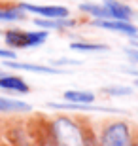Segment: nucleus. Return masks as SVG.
Returning a JSON list of instances; mask_svg holds the SVG:
<instances>
[{
  "label": "nucleus",
  "instance_id": "1",
  "mask_svg": "<svg viewBox=\"0 0 138 146\" xmlns=\"http://www.w3.org/2000/svg\"><path fill=\"white\" fill-rule=\"evenodd\" d=\"M53 137L57 146H85L80 127L68 118H59L53 121Z\"/></svg>",
  "mask_w": 138,
  "mask_h": 146
},
{
  "label": "nucleus",
  "instance_id": "2",
  "mask_svg": "<svg viewBox=\"0 0 138 146\" xmlns=\"http://www.w3.org/2000/svg\"><path fill=\"white\" fill-rule=\"evenodd\" d=\"M48 33H23V31H8L6 33V42L13 48H34L46 42Z\"/></svg>",
  "mask_w": 138,
  "mask_h": 146
},
{
  "label": "nucleus",
  "instance_id": "3",
  "mask_svg": "<svg viewBox=\"0 0 138 146\" xmlns=\"http://www.w3.org/2000/svg\"><path fill=\"white\" fill-rule=\"evenodd\" d=\"M102 146H131L129 127L125 123H112L102 135Z\"/></svg>",
  "mask_w": 138,
  "mask_h": 146
},
{
  "label": "nucleus",
  "instance_id": "4",
  "mask_svg": "<svg viewBox=\"0 0 138 146\" xmlns=\"http://www.w3.org/2000/svg\"><path fill=\"white\" fill-rule=\"evenodd\" d=\"M23 10L32 11V13H38L42 17H48V19H64L68 15V10L63 8V6H32V4H21Z\"/></svg>",
  "mask_w": 138,
  "mask_h": 146
},
{
  "label": "nucleus",
  "instance_id": "5",
  "mask_svg": "<svg viewBox=\"0 0 138 146\" xmlns=\"http://www.w3.org/2000/svg\"><path fill=\"white\" fill-rule=\"evenodd\" d=\"M93 25L108 29V31H117V33H123V34H136L138 33V29L134 27L133 23L121 21V19H96V21H93Z\"/></svg>",
  "mask_w": 138,
  "mask_h": 146
},
{
  "label": "nucleus",
  "instance_id": "6",
  "mask_svg": "<svg viewBox=\"0 0 138 146\" xmlns=\"http://www.w3.org/2000/svg\"><path fill=\"white\" fill-rule=\"evenodd\" d=\"M106 10L110 11V17L112 19H121V21H129L131 19V15H133V11H131V8L125 4H119V2H116V0H106Z\"/></svg>",
  "mask_w": 138,
  "mask_h": 146
},
{
  "label": "nucleus",
  "instance_id": "7",
  "mask_svg": "<svg viewBox=\"0 0 138 146\" xmlns=\"http://www.w3.org/2000/svg\"><path fill=\"white\" fill-rule=\"evenodd\" d=\"M0 87L8 89V91H17V93H28V86L25 80L17 78V76H2L0 78Z\"/></svg>",
  "mask_w": 138,
  "mask_h": 146
},
{
  "label": "nucleus",
  "instance_id": "8",
  "mask_svg": "<svg viewBox=\"0 0 138 146\" xmlns=\"http://www.w3.org/2000/svg\"><path fill=\"white\" fill-rule=\"evenodd\" d=\"M4 66L17 68V70H32V72H44V74H61V70L51 68V66H42V65H28V63H15V61H6Z\"/></svg>",
  "mask_w": 138,
  "mask_h": 146
},
{
  "label": "nucleus",
  "instance_id": "9",
  "mask_svg": "<svg viewBox=\"0 0 138 146\" xmlns=\"http://www.w3.org/2000/svg\"><path fill=\"white\" fill-rule=\"evenodd\" d=\"M28 110H30V104L23 103V101L0 97V112H28Z\"/></svg>",
  "mask_w": 138,
  "mask_h": 146
},
{
  "label": "nucleus",
  "instance_id": "10",
  "mask_svg": "<svg viewBox=\"0 0 138 146\" xmlns=\"http://www.w3.org/2000/svg\"><path fill=\"white\" fill-rule=\"evenodd\" d=\"M64 99L70 103H80V104H89L95 101V95L91 91H66Z\"/></svg>",
  "mask_w": 138,
  "mask_h": 146
},
{
  "label": "nucleus",
  "instance_id": "11",
  "mask_svg": "<svg viewBox=\"0 0 138 146\" xmlns=\"http://www.w3.org/2000/svg\"><path fill=\"white\" fill-rule=\"evenodd\" d=\"M83 11L91 13V15H95L96 19H112L110 17V11L106 10V6H96V4H81L80 6Z\"/></svg>",
  "mask_w": 138,
  "mask_h": 146
},
{
  "label": "nucleus",
  "instance_id": "12",
  "mask_svg": "<svg viewBox=\"0 0 138 146\" xmlns=\"http://www.w3.org/2000/svg\"><path fill=\"white\" fill-rule=\"evenodd\" d=\"M38 25L46 29H63V27H70L74 25V21H64V19H38Z\"/></svg>",
  "mask_w": 138,
  "mask_h": 146
},
{
  "label": "nucleus",
  "instance_id": "13",
  "mask_svg": "<svg viewBox=\"0 0 138 146\" xmlns=\"http://www.w3.org/2000/svg\"><path fill=\"white\" fill-rule=\"evenodd\" d=\"M70 48L78 49V51H106L108 49L104 44H85V42H74Z\"/></svg>",
  "mask_w": 138,
  "mask_h": 146
},
{
  "label": "nucleus",
  "instance_id": "14",
  "mask_svg": "<svg viewBox=\"0 0 138 146\" xmlns=\"http://www.w3.org/2000/svg\"><path fill=\"white\" fill-rule=\"evenodd\" d=\"M23 13L19 10H0V19L4 21H13V19H21Z\"/></svg>",
  "mask_w": 138,
  "mask_h": 146
},
{
  "label": "nucleus",
  "instance_id": "15",
  "mask_svg": "<svg viewBox=\"0 0 138 146\" xmlns=\"http://www.w3.org/2000/svg\"><path fill=\"white\" fill-rule=\"evenodd\" d=\"M104 91L110 93V95H114V93H119V95H127V93H131V89H129V87H121V89H116V87H106Z\"/></svg>",
  "mask_w": 138,
  "mask_h": 146
},
{
  "label": "nucleus",
  "instance_id": "16",
  "mask_svg": "<svg viewBox=\"0 0 138 146\" xmlns=\"http://www.w3.org/2000/svg\"><path fill=\"white\" fill-rule=\"evenodd\" d=\"M0 57H4V59H13L15 53H13V51H8V49H0Z\"/></svg>",
  "mask_w": 138,
  "mask_h": 146
},
{
  "label": "nucleus",
  "instance_id": "17",
  "mask_svg": "<svg viewBox=\"0 0 138 146\" xmlns=\"http://www.w3.org/2000/svg\"><path fill=\"white\" fill-rule=\"evenodd\" d=\"M127 53H129V57H131L133 61L138 63V49H127Z\"/></svg>",
  "mask_w": 138,
  "mask_h": 146
},
{
  "label": "nucleus",
  "instance_id": "18",
  "mask_svg": "<svg viewBox=\"0 0 138 146\" xmlns=\"http://www.w3.org/2000/svg\"><path fill=\"white\" fill-rule=\"evenodd\" d=\"M134 146H138V144H134Z\"/></svg>",
  "mask_w": 138,
  "mask_h": 146
},
{
  "label": "nucleus",
  "instance_id": "19",
  "mask_svg": "<svg viewBox=\"0 0 138 146\" xmlns=\"http://www.w3.org/2000/svg\"><path fill=\"white\" fill-rule=\"evenodd\" d=\"M136 84H138V82H136Z\"/></svg>",
  "mask_w": 138,
  "mask_h": 146
}]
</instances>
